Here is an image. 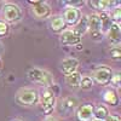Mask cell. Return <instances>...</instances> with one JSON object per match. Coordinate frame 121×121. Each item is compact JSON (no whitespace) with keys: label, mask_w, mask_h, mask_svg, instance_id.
<instances>
[{"label":"cell","mask_w":121,"mask_h":121,"mask_svg":"<svg viewBox=\"0 0 121 121\" xmlns=\"http://www.w3.org/2000/svg\"><path fill=\"white\" fill-rule=\"evenodd\" d=\"M0 65H1V63H0Z\"/></svg>","instance_id":"cell-31"},{"label":"cell","mask_w":121,"mask_h":121,"mask_svg":"<svg viewBox=\"0 0 121 121\" xmlns=\"http://www.w3.org/2000/svg\"><path fill=\"white\" fill-rule=\"evenodd\" d=\"M105 121H121V120L116 115H108V117L105 119Z\"/></svg>","instance_id":"cell-27"},{"label":"cell","mask_w":121,"mask_h":121,"mask_svg":"<svg viewBox=\"0 0 121 121\" xmlns=\"http://www.w3.org/2000/svg\"><path fill=\"white\" fill-rule=\"evenodd\" d=\"M65 23L63 21V18H60V17H57V18H53L52 19V22L51 24H50V27H51V30L53 33H60V32H63V29L65 28Z\"/></svg>","instance_id":"cell-18"},{"label":"cell","mask_w":121,"mask_h":121,"mask_svg":"<svg viewBox=\"0 0 121 121\" xmlns=\"http://www.w3.org/2000/svg\"><path fill=\"white\" fill-rule=\"evenodd\" d=\"M88 30V21H87V16H84L82 18L79 19L78 24L75 26L73 32L75 33V35H78L79 38H81L86 32Z\"/></svg>","instance_id":"cell-14"},{"label":"cell","mask_w":121,"mask_h":121,"mask_svg":"<svg viewBox=\"0 0 121 121\" xmlns=\"http://www.w3.org/2000/svg\"><path fill=\"white\" fill-rule=\"evenodd\" d=\"M109 16H110V19H112V21H114L115 23H117L120 19H121V10H120L119 7L114 9Z\"/></svg>","instance_id":"cell-22"},{"label":"cell","mask_w":121,"mask_h":121,"mask_svg":"<svg viewBox=\"0 0 121 121\" xmlns=\"http://www.w3.org/2000/svg\"><path fill=\"white\" fill-rule=\"evenodd\" d=\"M103 98H104V100H105L108 104L113 105V107H115V105L119 104V97H117V93L115 92V91H113V90H108V91H105V93H104Z\"/></svg>","instance_id":"cell-17"},{"label":"cell","mask_w":121,"mask_h":121,"mask_svg":"<svg viewBox=\"0 0 121 121\" xmlns=\"http://www.w3.org/2000/svg\"><path fill=\"white\" fill-rule=\"evenodd\" d=\"M3 17L7 22H16L21 18V10L15 4H5L3 7Z\"/></svg>","instance_id":"cell-5"},{"label":"cell","mask_w":121,"mask_h":121,"mask_svg":"<svg viewBox=\"0 0 121 121\" xmlns=\"http://www.w3.org/2000/svg\"><path fill=\"white\" fill-rule=\"evenodd\" d=\"M109 113H108V109L107 107L104 105H99L97 109H95V112H93V117H96L98 121H103L108 117Z\"/></svg>","instance_id":"cell-19"},{"label":"cell","mask_w":121,"mask_h":121,"mask_svg":"<svg viewBox=\"0 0 121 121\" xmlns=\"http://www.w3.org/2000/svg\"><path fill=\"white\" fill-rule=\"evenodd\" d=\"M28 78H29V80H32L34 82H39L43 85H47V86L53 84V79L50 75V73L45 72V70H41V69H38V68L30 69L28 72Z\"/></svg>","instance_id":"cell-3"},{"label":"cell","mask_w":121,"mask_h":121,"mask_svg":"<svg viewBox=\"0 0 121 121\" xmlns=\"http://www.w3.org/2000/svg\"><path fill=\"white\" fill-rule=\"evenodd\" d=\"M93 112H95V107L90 103L82 104L78 108L75 112V116L78 121H92L93 119Z\"/></svg>","instance_id":"cell-7"},{"label":"cell","mask_w":121,"mask_h":121,"mask_svg":"<svg viewBox=\"0 0 121 121\" xmlns=\"http://www.w3.org/2000/svg\"><path fill=\"white\" fill-rule=\"evenodd\" d=\"M1 48H3V46H1V44H0V51H1Z\"/></svg>","instance_id":"cell-29"},{"label":"cell","mask_w":121,"mask_h":121,"mask_svg":"<svg viewBox=\"0 0 121 121\" xmlns=\"http://www.w3.org/2000/svg\"><path fill=\"white\" fill-rule=\"evenodd\" d=\"M87 21H88V29L91 30V36L93 40H99L103 38V33L100 29V21L99 17L96 15L92 16H87Z\"/></svg>","instance_id":"cell-6"},{"label":"cell","mask_w":121,"mask_h":121,"mask_svg":"<svg viewBox=\"0 0 121 121\" xmlns=\"http://www.w3.org/2000/svg\"><path fill=\"white\" fill-rule=\"evenodd\" d=\"M16 100L22 105H34L38 103L39 96H38V92L35 90L24 88V90L18 91V93L16 96Z\"/></svg>","instance_id":"cell-1"},{"label":"cell","mask_w":121,"mask_h":121,"mask_svg":"<svg viewBox=\"0 0 121 121\" xmlns=\"http://www.w3.org/2000/svg\"><path fill=\"white\" fill-rule=\"evenodd\" d=\"M108 39L113 45H119L120 40H121V32H120V27L117 23H113L112 27L108 30Z\"/></svg>","instance_id":"cell-12"},{"label":"cell","mask_w":121,"mask_h":121,"mask_svg":"<svg viewBox=\"0 0 121 121\" xmlns=\"http://www.w3.org/2000/svg\"><path fill=\"white\" fill-rule=\"evenodd\" d=\"M110 57H112L113 59H120L121 58V50L119 47H114L110 50Z\"/></svg>","instance_id":"cell-24"},{"label":"cell","mask_w":121,"mask_h":121,"mask_svg":"<svg viewBox=\"0 0 121 121\" xmlns=\"http://www.w3.org/2000/svg\"><path fill=\"white\" fill-rule=\"evenodd\" d=\"M79 65V62L74 58H67V59H63L62 63L59 65V69L62 70V73L67 76L69 74H72L74 72H76V68Z\"/></svg>","instance_id":"cell-9"},{"label":"cell","mask_w":121,"mask_h":121,"mask_svg":"<svg viewBox=\"0 0 121 121\" xmlns=\"http://www.w3.org/2000/svg\"><path fill=\"white\" fill-rule=\"evenodd\" d=\"M90 6L93 7L95 10H98V11H103L107 9V6L109 5V1H102V0H91V1H88Z\"/></svg>","instance_id":"cell-20"},{"label":"cell","mask_w":121,"mask_h":121,"mask_svg":"<svg viewBox=\"0 0 121 121\" xmlns=\"http://www.w3.org/2000/svg\"><path fill=\"white\" fill-rule=\"evenodd\" d=\"M110 82H112L114 86L119 87V86H120V74H119V73H115V74H113V76H112V80H110Z\"/></svg>","instance_id":"cell-26"},{"label":"cell","mask_w":121,"mask_h":121,"mask_svg":"<svg viewBox=\"0 0 121 121\" xmlns=\"http://www.w3.org/2000/svg\"><path fill=\"white\" fill-rule=\"evenodd\" d=\"M44 121H57L56 119H53V117H47V119H45Z\"/></svg>","instance_id":"cell-28"},{"label":"cell","mask_w":121,"mask_h":121,"mask_svg":"<svg viewBox=\"0 0 121 121\" xmlns=\"http://www.w3.org/2000/svg\"><path fill=\"white\" fill-rule=\"evenodd\" d=\"M80 81H81V75H80L79 73H76V72H74V73L65 76V82H67V85L69 87H73V88L79 87L80 86Z\"/></svg>","instance_id":"cell-16"},{"label":"cell","mask_w":121,"mask_h":121,"mask_svg":"<svg viewBox=\"0 0 121 121\" xmlns=\"http://www.w3.org/2000/svg\"><path fill=\"white\" fill-rule=\"evenodd\" d=\"M92 86H93V81L91 78H88V76L81 78V81H80L79 87H81L82 90H90V88H92Z\"/></svg>","instance_id":"cell-21"},{"label":"cell","mask_w":121,"mask_h":121,"mask_svg":"<svg viewBox=\"0 0 121 121\" xmlns=\"http://www.w3.org/2000/svg\"><path fill=\"white\" fill-rule=\"evenodd\" d=\"M12 121H21V120H12Z\"/></svg>","instance_id":"cell-30"},{"label":"cell","mask_w":121,"mask_h":121,"mask_svg":"<svg viewBox=\"0 0 121 121\" xmlns=\"http://www.w3.org/2000/svg\"><path fill=\"white\" fill-rule=\"evenodd\" d=\"M60 41H62L63 45H76L81 41V38L75 35L73 30H65L60 35Z\"/></svg>","instance_id":"cell-11"},{"label":"cell","mask_w":121,"mask_h":121,"mask_svg":"<svg viewBox=\"0 0 121 121\" xmlns=\"http://www.w3.org/2000/svg\"><path fill=\"white\" fill-rule=\"evenodd\" d=\"M64 4H67L69 6V9H76L79 6L84 5V1H81V0H78V1H70V0H68V1H64Z\"/></svg>","instance_id":"cell-25"},{"label":"cell","mask_w":121,"mask_h":121,"mask_svg":"<svg viewBox=\"0 0 121 121\" xmlns=\"http://www.w3.org/2000/svg\"><path fill=\"white\" fill-rule=\"evenodd\" d=\"M32 11H33L34 16L38 17V18H47L51 15V7H50L46 3L39 1L38 4L33 5Z\"/></svg>","instance_id":"cell-8"},{"label":"cell","mask_w":121,"mask_h":121,"mask_svg":"<svg viewBox=\"0 0 121 121\" xmlns=\"http://www.w3.org/2000/svg\"><path fill=\"white\" fill-rule=\"evenodd\" d=\"M80 11L78 9H67L65 12H64V23L68 26H73V24H76L80 19Z\"/></svg>","instance_id":"cell-10"},{"label":"cell","mask_w":121,"mask_h":121,"mask_svg":"<svg viewBox=\"0 0 121 121\" xmlns=\"http://www.w3.org/2000/svg\"><path fill=\"white\" fill-rule=\"evenodd\" d=\"M112 76H113V72L112 69L108 68V67H99L97 70H95L93 73V79L99 85H108L112 80Z\"/></svg>","instance_id":"cell-4"},{"label":"cell","mask_w":121,"mask_h":121,"mask_svg":"<svg viewBox=\"0 0 121 121\" xmlns=\"http://www.w3.org/2000/svg\"><path fill=\"white\" fill-rule=\"evenodd\" d=\"M76 105H78V99L75 97L69 96L62 100V103H60V110L65 112V113H70L76 108Z\"/></svg>","instance_id":"cell-13"},{"label":"cell","mask_w":121,"mask_h":121,"mask_svg":"<svg viewBox=\"0 0 121 121\" xmlns=\"http://www.w3.org/2000/svg\"><path fill=\"white\" fill-rule=\"evenodd\" d=\"M9 34V24L4 21H0V36H5Z\"/></svg>","instance_id":"cell-23"},{"label":"cell","mask_w":121,"mask_h":121,"mask_svg":"<svg viewBox=\"0 0 121 121\" xmlns=\"http://www.w3.org/2000/svg\"><path fill=\"white\" fill-rule=\"evenodd\" d=\"M56 105V98L52 92V90L47 87L44 90L43 96H41V102H40V109L43 110L45 115H48L52 113V110Z\"/></svg>","instance_id":"cell-2"},{"label":"cell","mask_w":121,"mask_h":121,"mask_svg":"<svg viewBox=\"0 0 121 121\" xmlns=\"http://www.w3.org/2000/svg\"><path fill=\"white\" fill-rule=\"evenodd\" d=\"M98 17H99V21H100V29H102V33H107L109 30V28L113 24V21L110 19V16L107 12H100Z\"/></svg>","instance_id":"cell-15"}]
</instances>
